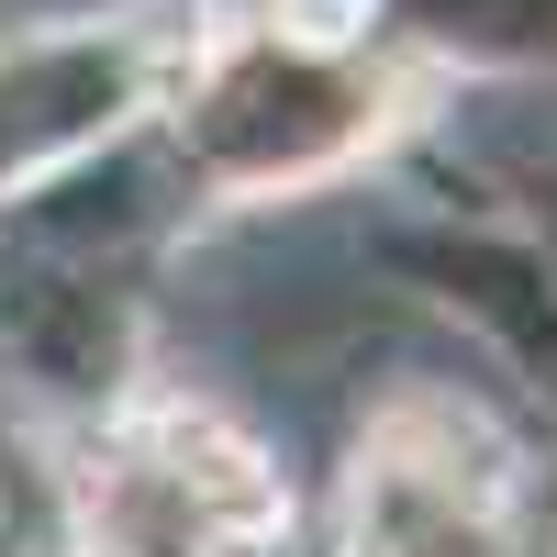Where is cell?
Masks as SVG:
<instances>
[{
  "label": "cell",
  "mask_w": 557,
  "mask_h": 557,
  "mask_svg": "<svg viewBox=\"0 0 557 557\" xmlns=\"http://www.w3.org/2000/svg\"><path fill=\"white\" fill-rule=\"evenodd\" d=\"M368 23V0H278V34L290 45H346Z\"/></svg>",
  "instance_id": "obj_1"
}]
</instances>
